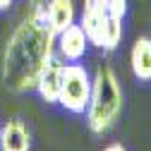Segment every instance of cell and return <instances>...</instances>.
Masks as SVG:
<instances>
[{
	"mask_svg": "<svg viewBox=\"0 0 151 151\" xmlns=\"http://www.w3.org/2000/svg\"><path fill=\"white\" fill-rule=\"evenodd\" d=\"M106 12H108V17L122 22L127 14V0H106Z\"/></svg>",
	"mask_w": 151,
	"mask_h": 151,
	"instance_id": "30bf717a",
	"label": "cell"
},
{
	"mask_svg": "<svg viewBox=\"0 0 151 151\" xmlns=\"http://www.w3.org/2000/svg\"><path fill=\"white\" fill-rule=\"evenodd\" d=\"M63 60L58 55H53L50 63L43 67L39 82H36V91H39V96L46 101V103H58V93H60V74H63Z\"/></svg>",
	"mask_w": 151,
	"mask_h": 151,
	"instance_id": "8992f818",
	"label": "cell"
},
{
	"mask_svg": "<svg viewBox=\"0 0 151 151\" xmlns=\"http://www.w3.org/2000/svg\"><path fill=\"white\" fill-rule=\"evenodd\" d=\"M29 129L22 120H7L5 127H0V151H29Z\"/></svg>",
	"mask_w": 151,
	"mask_h": 151,
	"instance_id": "52a82bcc",
	"label": "cell"
},
{
	"mask_svg": "<svg viewBox=\"0 0 151 151\" xmlns=\"http://www.w3.org/2000/svg\"><path fill=\"white\" fill-rule=\"evenodd\" d=\"M84 113H86V125L93 134H106L120 120L122 86L110 65H101L91 77V96Z\"/></svg>",
	"mask_w": 151,
	"mask_h": 151,
	"instance_id": "7a4b0ae2",
	"label": "cell"
},
{
	"mask_svg": "<svg viewBox=\"0 0 151 151\" xmlns=\"http://www.w3.org/2000/svg\"><path fill=\"white\" fill-rule=\"evenodd\" d=\"M43 7L46 5H31L29 14L14 27L5 43L3 82L12 93L31 91L55 55V31L46 22Z\"/></svg>",
	"mask_w": 151,
	"mask_h": 151,
	"instance_id": "6da1fadb",
	"label": "cell"
},
{
	"mask_svg": "<svg viewBox=\"0 0 151 151\" xmlns=\"http://www.w3.org/2000/svg\"><path fill=\"white\" fill-rule=\"evenodd\" d=\"M12 3H14V0H0V10H7V7H12Z\"/></svg>",
	"mask_w": 151,
	"mask_h": 151,
	"instance_id": "7c38bea8",
	"label": "cell"
},
{
	"mask_svg": "<svg viewBox=\"0 0 151 151\" xmlns=\"http://www.w3.org/2000/svg\"><path fill=\"white\" fill-rule=\"evenodd\" d=\"M29 5H46V0H29Z\"/></svg>",
	"mask_w": 151,
	"mask_h": 151,
	"instance_id": "4fadbf2b",
	"label": "cell"
},
{
	"mask_svg": "<svg viewBox=\"0 0 151 151\" xmlns=\"http://www.w3.org/2000/svg\"><path fill=\"white\" fill-rule=\"evenodd\" d=\"M89 43L103 50H115L122 41V22L106 12V0H84V12L79 19Z\"/></svg>",
	"mask_w": 151,
	"mask_h": 151,
	"instance_id": "3957f363",
	"label": "cell"
},
{
	"mask_svg": "<svg viewBox=\"0 0 151 151\" xmlns=\"http://www.w3.org/2000/svg\"><path fill=\"white\" fill-rule=\"evenodd\" d=\"M43 12H46L48 27L55 34H60L63 29L74 24V3L72 0H48Z\"/></svg>",
	"mask_w": 151,
	"mask_h": 151,
	"instance_id": "9c48e42d",
	"label": "cell"
},
{
	"mask_svg": "<svg viewBox=\"0 0 151 151\" xmlns=\"http://www.w3.org/2000/svg\"><path fill=\"white\" fill-rule=\"evenodd\" d=\"M91 96V74L79 63H67L63 65L60 74V93L58 103L70 113H84Z\"/></svg>",
	"mask_w": 151,
	"mask_h": 151,
	"instance_id": "277c9868",
	"label": "cell"
},
{
	"mask_svg": "<svg viewBox=\"0 0 151 151\" xmlns=\"http://www.w3.org/2000/svg\"><path fill=\"white\" fill-rule=\"evenodd\" d=\"M129 67L139 82H151V39L142 36L129 50Z\"/></svg>",
	"mask_w": 151,
	"mask_h": 151,
	"instance_id": "ba28073f",
	"label": "cell"
},
{
	"mask_svg": "<svg viewBox=\"0 0 151 151\" xmlns=\"http://www.w3.org/2000/svg\"><path fill=\"white\" fill-rule=\"evenodd\" d=\"M55 48H58L60 58L67 63H77L84 58V53L89 48V39L82 31L79 24H72L67 29H63L60 34H55Z\"/></svg>",
	"mask_w": 151,
	"mask_h": 151,
	"instance_id": "5b68a950",
	"label": "cell"
},
{
	"mask_svg": "<svg viewBox=\"0 0 151 151\" xmlns=\"http://www.w3.org/2000/svg\"><path fill=\"white\" fill-rule=\"evenodd\" d=\"M103 151H127V149H125L122 144H110V146H106Z\"/></svg>",
	"mask_w": 151,
	"mask_h": 151,
	"instance_id": "8fae6325",
	"label": "cell"
}]
</instances>
